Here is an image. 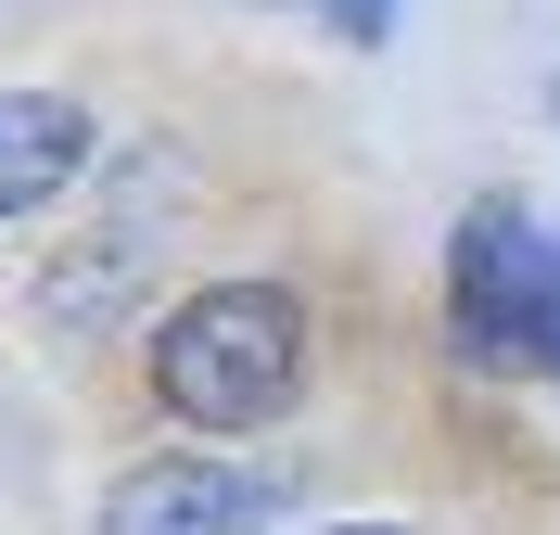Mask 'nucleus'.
<instances>
[{
  "mask_svg": "<svg viewBox=\"0 0 560 535\" xmlns=\"http://www.w3.org/2000/svg\"><path fill=\"white\" fill-rule=\"evenodd\" d=\"M293 383H306V306L280 281H217V293H191V306L153 332V395H166L191 433L280 421Z\"/></svg>",
  "mask_w": 560,
  "mask_h": 535,
  "instance_id": "1",
  "label": "nucleus"
},
{
  "mask_svg": "<svg viewBox=\"0 0 560 535\" xmlns=\"http://www.w3.org/2000/svg\"><path fill=\"white\" fill-rule=\"evenodd\" d=\"M548 255L523 230V205H471V230H458V357L471 370H523L535 332H548Z\"/></svg>",
  "mask_w": 560,
  "mask_h": 535,
  "instance_id": "2",
  "label": "nucleus"
},
{
  "mask_svg": "<svg viewBox=\"0 0 560 535\" xmlns=\"http://www.w3.org/2000/svg\"><path fill=\"white\" fill-rule=\"evenodd\" d=\"M268 523V472L230 460H140L103 498V535H255Z\"/></svg>",
  "mask_w": 560,
  "mask_h": 535,
  "instance_id": "3",
  "label": "nucleus"
},
{
  "mask_svg": "<svg viewBox=\"0 0 560 535\" xmlns=\"http://www.w3.org/2000/svg\"><path fill=\"white\" fill-rule=\"evenodd\" d=\"M90 166V115L65 90H0V217H38Z\"/></svg>",
  "mask_w": 560,
  "mask_h": 535,
  "instance_id": "4",
  "label": "nucleus"
},
{
  "mask_svg": "<svg viewBox=\"0 0 560 535\" xmlns=\"http://www.w3.org/2000/svg\"><path fill=\"white\" fill-rule=\"evenodd\" d=\"M535 357L560 370V255H548V332H535Z\"/></svg>",
  "mask_w": 560,
  "mask_h": 535,
  "instance_id": "5",
  "label": "nucleus"
},
{
  "mask_svg": "<svg viewBox=\"0 0 560 535\" xmlns=\"http://www.w3.org/2000/svg\"><path fill=\"white\" fill-rule=\"evenodd\" d=\"M331 13H345V26H357V38H370V26H383V0H331Z\"/></svg>",
  "mask_w": 560,
  "mask_h": 535,
  "instance_id": "6",
  "label": "nucleus"
},
{
  "mask_svg": "<svg viewBox=\"0 0 560 535\" xmlns=\"http://www.w3.org/2000/svg\"><path fill=\"white\" fill-rule=\"evenodd\" d=\"M331 535H395V523H331Z\"/></svg>",
  "mask_w": 560,
  "mask_h": 535,
  "instance_id": "7",
  "label": "nucleus"
}]
</instances>
